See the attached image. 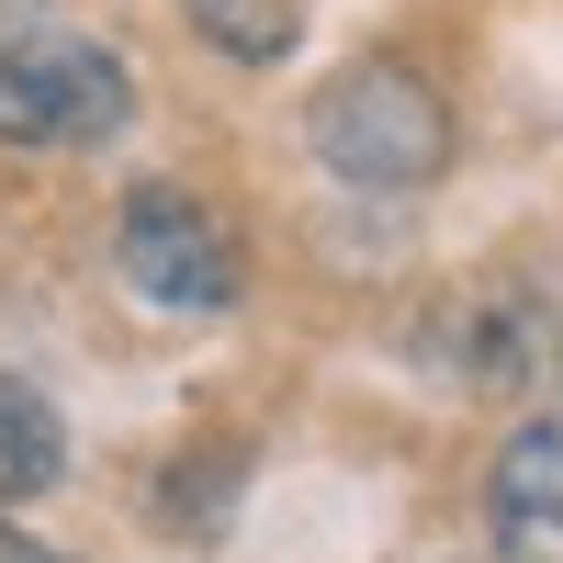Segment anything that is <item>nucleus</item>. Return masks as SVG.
<instances>
[{
	"mask_svg": "<svg viewBox=\"0 0 563 563\" xmlns=\"http://www.w3.org/2000/svg\"><path fill=\"white\" fill-rule=\"evenodd\" d=\"M113 271H124V294L158 305V316H225L249 294L238 225H225V203L192 192V180H135L113 203Z\"/></svg>",
	"mask_w": 563,
	"mask_h": 563,
	"instance_id": "7ed1b4c3",
	"label": "nucleus"
},
{
	"mask_svg": "<svg viewBox=\"0 0 563 563\" xmlns=\"http://www.w3.org/2000/svg\"><path fill=\"white\" fill-rule=\"evenodd\" d=\"M68 474V417L45 406V384L0 372V496H45Z\"/></svg>",
	"mask_w": 563,
	"mask_h": 563,
	"instance_id": "423d86ee",
	"label": "nucleus"
},
{
	"mask_svg": "<svg viewBox=\"0 0 563 563\" xmlns=\"http://www.w3.org/2000/svg\"><path fill=\"white\" fill-rule=\"evenodd\" d=\"M0 563H68V552H34V541H12V552H0Z\"/></svg>",
	"mask_w": 563,
	"mask_h": 563,
	"instance_id": "6e6552de",
	"label": "nucleus"
},
{
	"mask_svg": "<svg viewBox=\"0 0 563 563\" xmlns=\"http://www.w3.org/2000/svg\"><path fill=\"white\" fill-rule=\"evenodd\" d=\"M485 552L496 563H563V395L530 406L485 462Z\"/></svg>",
	"mask_w": 563,
	"mask_h": 563,
	"instance_id": "39448f33",
	"label": "nucleus"
},
{
	"mask_svg": "<svg viewBox=\"0 0 563 563\" xmlns=\"http://www.w3.org/2000/svg\"><path fill=\"white\" fill-rule=\"evenodd\" d=\"M180 23H192L225 68H282L305 45V0H180Z\"/></svg>",
	"mask_w": 563,
	"mask_h": 563,
	"instance_id": "0eeeda50",
	"label": "nucleus"
},
{
	"mask_svg": "<svg viewBox=\"0 0 563 563\" xmlns=\"http://www.w3.org/2000/svg\"><path fill=\"white\" fill-rule=\"evenodd\" d=\"M305 147L327 158V180H350V192H429L451 180V90L406 57H350L339 79L305 102Z\"/></svg>",
	"mask_w": 563,
	"mask_h": 563,
	"instance_id": "f03ea898",
	"label": "nucleus"
},
{
	"mask_svg": "<svg viewBox=\"0 0 563 563\" xmlns=\"http://www.w3.org/2000/svg\"><path fill=\"white\" fill-rule=\"evenodd\" d=\"M135 124V68L102 34H12L0 45V147L68 158Z\"/></svg>",
	"mask_w": 563,
	"mask_h": 563,
	"instance_id": "20e7f679",
	"label": "nucleus"
},
{
	"mask_svg": "<svg viewBox=\"0 0 563 563\" xmlns=\"http://www.w3.org/2000/svg\"><path fill=\"white\" fill-rule=\"evenodd\" d=\"M417 372L440 395L563 384V249H496L474 271H451L417 316Z\"/></svg>",
	"mask_w": 563,
	"mask_h": 563,
	"instance_id": "f257e3e1",
	"label": "nucleus"
}]
</instances>
